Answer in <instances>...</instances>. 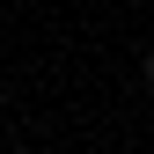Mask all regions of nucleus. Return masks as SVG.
Returning a JSON list of instances; mask_svg holds the SVG:
<instances>
[{
	"label": "nucleus",
	"mask_w": 154,
	"mask_h": 154,
	"mask_svg": "<svg viewBox=\"0 0 154 154\" xmlns=\"http://www.w3.org/2000/svg\"><path fill=\"white\" fill-rule=\"evenodd\" d=\"M147 81H154V59H147Z\"/></svg>",
	"instance_id": "1"
},
{
	"label": "nucleus",
	"mask_w": 154,
	"mask_h": 154,
	"mask_svg": "<svg viewBox=\"0 0 154 154\" xmlns=\"http://www.w3.org/2000/svg\"><path fill=\"white\" fill-rule=\"evenodd\" d=\"M15 154H29V147H15Z\"/></svg>",
	"instance_id": "2"
}]
</instances>
